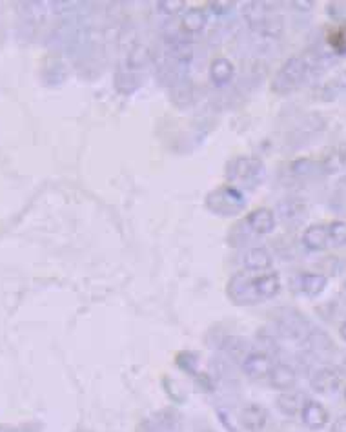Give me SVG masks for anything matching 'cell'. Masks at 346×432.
Masks as SVG:
<instances>
[{"mask_svg": "<svg viewBox=\"0 0 346 432\" xmlns=\"http://www.w3.org/2000/svg\"><path fill=\"white\" fill-rule=\"evenodd\" d=\"M250 230L259 235L272 234L275 228V215L270 208H255L246 215Z\"/></svg>", "mask_w": 346, "mask_h": 432, "instance_id": "9", "label": "cell"}, {"mask_svg": "<svg viewBox=\"0 0 346 432\" xmlns=\"http://www.w3.org/2000/svg\"><path fill=\"white\" fill-rule=\"evenodd\" d=\"M228 296L237 305H253V303H257V297H255L252 285H250V277H246L244 272H239L230 279V283H228Z\"/></svg>", "mask_w": 346, "mask_h": 432, "instance_id": "5", "label": "cell"}, {"mask_svg": "<svg viewBox=\"0 0 346 432\" xmlns=\"http://www.w3.org/2000/svg\"><path fill=\"white\" fill-rule=\"evenodd\" d=\"M345 400H346V387H345Z\"/></svg>", "mask_w": 346, "mask_h": 432, "instance_id": "30", "label": "cell"}, {"mask_svg": "<svg viewBox=\"0 0 346 432\" xmlns=\"http://www.w3.org/2000/svg\"><path fill=\"white\" fill-rule=\"evenodd\" d=\"M305 407V398L301 392L286 391L277 398V409L283 412L284 416H297Z\"/></svg>", "mask_w": 346, "mask_h": 432, "instance_id": "15", "label": "cell"}, {"mask_svg": "<svg viewBox=\"0 0 346 432\" xmlns=\"http://www.w3.org/2000/svg\"><path fill=\"white\" fill-rule=\"evenodd\" d=\"M328 239L334 246H346V223L334 221L328 224Z\"/></svg>", "mask_w": 346, "mask_h": 432, "instance_id": "20", "label": "cell"}, {"mask_svg": "<svg viewBox=\"0 0 346 432\" xmlns=\"http://www.w3.org/2000/svg\"><path fill=\"white\" fill-rule=\"evenodd\" d=\"M164 387L171 400L177 401V403H182V401H184V392L179 391V387H177L175 381H171L170 378H164Z\"/></svg>", "mask_w": 346, "mask_h": 432, "instance_id": "25", "label": "cell"}, {"mask_svg": "<svg viewBox=\"0 0 346 432\" xmlns=\"http://www.w3.org/2000/svg\"><path fill=\"white\" fill-rule=\"evenodd\" d=\"M175 363L179 369L188 372L191 378L199 372V370H197V356L191 354V352H181V354H177Z\"/></svg>", "mask_w": 346, "mask_h": 432, "instance_id": "21", "label": "cell"}, {"mask_svg": "<svg viewBox=\"0 0 346 432\" xmlns=\"http://www.w3.org/2000/svg\"><path fill=\"white\" fill-rule=\"evenodd\" d=\"M272 254L266 248H252L244 254V266L252 272H266L272 268Z\"/></svg>", "mask_w": 346, "mask_h": 432, "instance_id": "14", "label": "cell"}, {"mask_svg": "<svg viewBox=\"0 0 346 432\" xmlns=\"http://www.w3.org/2000/svg\"><path fill=\"white\" fill-rule=\"evenodd\" d=\"M303 245L306 250L310 252H323L326 250V246L330 245L328 239V226L325 224H312L305 230L303 234Z\"/></svg>", "mask_w": 346, "mask_h": 432, "instance_id": "11", "label": "cell"}, {"mask_svg": "<svg viewBox=\"0 0 346 432\" xmlns=\"http://www.w3.org/2000/svg\"><path fill=\"white\" fill-rule=\"evenodd\" d=\"M233 64L232 61H228L224 57L215 58L210 66V80H212L215 86H226L233 77Z\"/></svg>", "mask_w": 346, "mask_h": 432, "instance_id": "16", "label": "cell"}, {"mask_svg": "<svg viewBox=\"0 0 346 432\" xmlns=\"http://www.w3.org/2000/svg\"><path fill=\"white\" fill-rule=\"evenodd\" d=\"M332 432H346V416H339L332 423Z\"/></svg>", "mask_w": 346, "mask_h": 432, "instance_id": "27", "label": "cell"}, {"mask_svg": "<svg viewBox=\"0 0 346 432\" xmlns=\"http://www.w3.org/2000/svg\"><path fill=\"white\" fill-rule=\"evenodd\" d=\"M295 6H299V8H312L314 6V2H294Z\"/></svg>", "mask_w": 346, "mask_h": 432, "instance_id": "28", "label": "cell"}, {"mask_svg": "<svg viewBox=\"0 0 346 432\" xmlns=\"http://www.w3.org/2000/svg\"><path fill=\"white\" fill-rule=\"evenodd\" d=\"M250 285L252 290L257 297V301L261 299H272L279 294L281 290V277L277 272H264L257 277H250Z\"/></svg>", "mask_w": 346, "mask_h": 432, "instance_id": "6", "label": "cell"}, {"mask_svg": "<svg viewBox=\"0 0 346 432\" xmlns=\"http://www.w3.org/2000/svg\"><path fill=\"white\" fill-rule=\"evenodd\" d=\"M184 2L182 0H162L157 4V10L160 13H164V15H177V13H181L184 10Z\"/></svg>", "mask_w": 346, "mask_h": 432, "instance_id": "24", "label": "cell"}, {"mask_svg": "<svg viewBox=\"0 0 346 432\" xmlns=\"http://www.w3.org/2000/svg\"><path fill=\"white\" fill-rule=\"evenodd\" d=\"M268 378L272 387L281 392L294 391L295 383H297V374H295V370L292 369L290 365L284 363L274 365V369H272Z\"/></svg>", "mask_w": 346, "mask_h": 432, "instance_id": "10", "label": "cell"}, {"mask_svg": "<svg viewBox=\"0 0 346 432\" xmlns=\"http://www.w3.org/2000/svg\"><path fill=\"white\" fill-rule=\"evenodd\" d=\"M328 285V277L323 274H314V272H306L301 276V290L305 292L308 297H317L325 292Z\"/></svg>", "mask_w": 346, "mask_h": 432, "instance_id": "17", "label": "cell"}, {"mask_svg": "<svg viewBox=\"0 0 346 432\" xmlns=\"http://www.w3.org/2000/svg\"><path fill=\"white\" fill-rule=\"evenodd\" d=\"M339 385H341L339 374L332 369L317 370L314 374V378H312V387H314V391L323 392V394H334V392H337Z\"/></svg>", "mask_w": 346, "mask_h": 432, "instance_id": "12", "label": "cell"}, {"mask_svg": "<svg viewBox=\"0 0 346 432\" xmlns=\"http://www.w3.org/2000/svg\"><path fill=\"white\" fill-rule=\"evenodd\" d=\"M233 6H235L233 2H212V4H210V11L215 13V15L222 17L228 15V13L233 10Z\"/></svg>", "mask_w": 346, "mask_h": 432, "instance_id": "26", "label": "cell"}, {"mask_svg": "<svg viewBox=\"0 0 346 432\" xmlns=\"http://www.w3.org/2000/svg\"><path fill=\"white\" fill-rule=\"evenodd\" d=\"M182 28L188 33H199L206 26V11L201 8H190L182 13Z\"/></svg>", "mask_w": 346, "mask_h": 432, "instance_id": "18", "label": "cell"}, {"mask_svg": "<svg viewBox=\"0 0 346 432\" xmlns=\"http://www.w3.org/2000/svg\"><path fill=\"white\" fill-rule=\"evenodd\" d=\"M326 42H328V46L330 50L336 55H341L345 57L346 55V22L341 24V26H336L328 30L326 33Z\"/></svg>", "mask_w": 346, "mask_h": 432, "instance_id": "19", "label": "cell"}, {"mask_svg": "<svg viewBox=\"0 0 346 432\" xmlns=\"http://www.w3.org/2000/svg\"><path fill=\"white\" fill-rule=\"evenodd\" d=\"M230 186L237 188L244 193V190H255V188L266 177V168L261 159L255 157H237L228 164L226 170Z\"/></svg>", "mask_w": 346, "mask_h": 432, "instance_id": "1", "label": "cell"}, {"mask_svg": "<svg viewBox=\"0 0 346 432\" xmlns=\"http://www.w3.org/2000/svg\"><path fill=\"white\" fill-rule=\"evenodd\" d=\"M268 8L270 6L264 2H248V4H244L243 15L253 32L274 36L281 28V19H275L274 11Z\"/></svg>", "mask_w": 346, "mask_h": 432, "instance_id": "3", "label": "cell"}, {"mask_svg": "<svg viewBox=\"0 0 346 432\" xmlns=\"http://www.w3.org/2000/svg\"><path fill=\"white\" fill-rule=\"evenodd\" d=\"M274 365L275 363L270 356L263 354V352H252L244 358L243 370L244 374L252 380H263V378H268Z\"/></svg>", "mask_w": 346, "mask_h": 432, "instance_id": "7", "label": "cell"}, {"mask_svg": "<svg viewBox=\"0 0 346 432\" xmlns=\"http://www.w3.org/2000/svg\"><path fill=\"white\" fill-rule=\"evenodd\" d=\"M306 75V63L301 57H292L283 64L274 80V89L277 94H288L297 88Z\"/></svg>", "mask_w": 346, "mask_h": 432, "instance_id": "4", "label": "cell"}, {"mask_svg": "<svg viewBox=\"0 0 346 432\" xmlns=\"http://www.w3.org/2000/svg\"><path fill=\"white\" fill-rule=\"evenodd\" d=\"M339 334H341V338L346 341V321L341 325V328H339Z\"/></svg>", "mask_w": 346, "mask_h": 432, "instance_id": "29", "label": "cell"}, {"mask_svg": "<svg viewBox=\"0 0 346 432\" xmlns=\"http://www.w3.org/2000/svg\"><path fill=\"white\" fill-rule=\"evenodd\" d=\"M204 206L208 212L219 217H235L246 208V197L237 188L224 184L208 193Z\"/></svg>", "mask_w": 346, "mask_h": 432, "instance_id": "2", "label": "cell"}, {"mask_svg": "<svg viewBox=\"0 0 346 432\" xmlns=\"http://www.w3.org/2000/svg\"><path fill=\"white\" fill-rule=\"evenodd\" d=\"M266 420H268V412L264 411V407L257 405V403H252L246 409H243V414H241V423L250 432L261 431L266 425Z\"/></svg>", "mask_w": 346, "mask_h": 432, "instance_id": "13", "label": "cell"}, {"mask_svg": "<svg viewBox=\"0 0 346 432\" xmlns=\"http://www.w3.org/2000/svg\"><path fill=\"white\" fill-rule=\"evenodd\" d=\"M301 420L305 423L306 427L312 429V431H319V429L326 427L328 422H330V414L326 411L325 407L321 405L319 401H306L303 411H301Z\"/></svg>", "mask_w": 346, "mask_h": 432, "instance_id": "8", "label": "cell"}, {"mask_svg": "<svg viewBox=\"0 0 346 432\" xmlns=\"http://www.w3.org/2000/svg\"><path fill=\"white\" fill-rule=\"evenodd\" d=\"M217 418L221 425L226 429L228 432H239L241 431V423L239 418L233 416V412L230 409H217Z\"/></svg>", "mask_w": 346, "mask_h": 432, "instance_id": "22", "label": "cell"}, {"mask_svg": "<svg viewBox=\"0 0 346 432\" xmlns=\"http://www.w3.org/2000/svg\"><path fill=\"white\" fill-rule=\"evenodd\" d=\"M171 55L177 58V61H181V63H190L191 57H193V47L191 44L184 41H177L175 46L171 47Z\"/></svg>", "mask_w": 346, "mask_h": 432, "instance_id": "23", "label": "cell"}]
</instances>
